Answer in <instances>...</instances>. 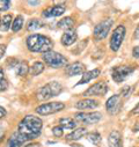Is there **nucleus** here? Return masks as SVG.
<instances>
[{
  "mask_svg": "<svg viewBox=\"0 0 139 147\" xmlns=\"http://www.w3.org/2000/svg\"><path fill=\"white\" fill-rule=\"evenodd\" d=\"M138 130H139V123H138V124L136 125V129H133V131H134V132H137Z\"/></svg>",
  "mask_w": 139,
  "mask_h": 147,
  "instance_id": "ea45409f",
  "label": "nucleus"
},
{
  "mask_svg": "<svg viewBox=\"0 0 139 147\" xmlns=\"http://www.w3.org/2000/svg\"><path fill=\"white\" fill-rule=\"evenodd\" d=\"M77 38H78V36H77V31L74 29L66 30L64 32V35L61 36V44L64 47H70L77 41Z\"/></svg>",
  "mask_w": 139,
  "mask_h": 147,
  "instance_id": "dca6fc26",
  "label": "nucleus"
},
{
  "mask_svg": "<svg viewBox=\"0 0 139 147\" xmlns=\"http://www.w3.org/2000/svg\"><path fill=\"white\" fill-rule=\"evenodd\" d=\"M5 51H6V47H5L4 44H0V59L3 58V56H4Z\"/></svg>",
  "mask_w": 139,
  "mask_h": 147,
  "instance_id": "473e14b6",
  "label": "nucleus"
},
{
  "mask_svg": "<svg viewBox=\"0 0 139 147\" xmlns=\"http://www.w3.org/2000/svg\"><path fill=\"white\" fill-rule=\"evenodd\" d=\"M12 22H13V19H12V15H11V14H6V15L1 16L0 29H1L3 31H7V30L12 27Z\"/></svg>",
  "mask_w": 139,
  "mask_h": 147,
  "instance_id": "393cba45",
  "label": "nucleus"
},
{
  "mask_svg": "<svg viewBox=\"0 0 139 147\" xmlns=\"http://www.w3.org/2000/svg\"><path fill=\"white\" fill-rule=\"evenodd\" d=\"M6 114H7V111L5 110V108L0 107V119H1V118H4V117L6 116Z\"/></svg>",
  "mask_w": 139,
  "mask_h": 147,
  "instance_id": "72a5a7b5",
  "label": "nucleus"
},
{
  "mask_svg": "<svg viewBox=\"0 0 139 147\" xmlns=\"http://www.w3.org/2000/svg\"><path fill=\"white\" fill-rule=\"evenodd\" d=\"M28 4H29L30 6H37V5L41 4V1H28Z\"/></svg>",
  "mask_w": 139,
  "mask_h": 147,
  "instance_id": "58836bf2",
  "label": "nucleus"
},
{
  "mask_svg": "<svg viewBox=\"0 0 139 147\" xmlns=\"http://www.w3.org/2000/svg\"><path fill=\"white\" fill-rule=\"evenodd\" d=\"M74 24H76V21H74V19L71 18V16L63 18V19L57 23L58 28H59V29H63V30H65V31H66V30H71V29H73Z\"/></svg>",
  "mask_w": 139,
  "mask_h": 147,
  "instance_id": "412c9836",
  "label": "nucleus"
},
{
  "mask_svg": "<svg viewBox=\"0 0 139 147\" xmlns=\"http://www.w3.org/2000/svg\"><path fill=\"white\" fill-rule=\"evenodd\" d=\"M0 23H1V16H0Z\"/></svg>",
  "mask_w": 139,
  "mask_h": 147,
  "instance_id": "a19ab883",
  "label": "nucleus"
},
{
  "mask_svg": "<svg viewBox=\"0 0 139 147\" xmlns=\"http://www.w3.org/2000/svg\"><path fill=\"white\" fill-rule=\"evenodd\" d=\"M18 127H19L18 129L19 133L24 136L28 140H32L41 134L43 129V122L41 118L36 116L28 115L19 123Z\"/></svg>",
  "mask_w": 139,
  "mask_h": 147,
  "instance_id": "f257e3e1",
  "label": "nucleus"
},
{
  "mask_svg": "<svg viewBox=\"0 0 139 147\" xmlns=\"http://www.w3.org/2000/svg\"><path fill=\"white\" fill-rule=\"evenodd\" d=\"M4 137H5V130L3 127H0V141L4 139Z\"/></svg>",
  "mask_w": 139,
  "mask_h": 147,
  "instance_id": "4c0bfd02",
  "label": "nucleus"
},
{
  "mask_svg": "<svg viewBox=\"0 0 139 147\" xmlns=\"http://www.w3.org/2000/svg\"><path fill=\"white\" fill-rule=\"evenodd\" d=\"M74 118L78 122L84 124H96L102 119V114L94 111V113H78L76 114Z\"/></svg>",
  "mask_w": 139,
  "mask_h": 147,
  "instance_id": "9d476101",
  "label": "nucleus"
},
{
  "mask_svg": "<svg viewBox=\"0 0 139 147\" xmlns=\"http://www.w3.org/2000/svg\"><path fill=\"white\" fill-rule=\"evenodd\" d=\"M27 48L30 52H48L52 49L53 42L45 35L41 34H32L29 35L26 41Z\"/></svg>",
  "mask_w": 139,
  "mask_h": 147,
  "instance_id": "f03ea898",
  "label": "nucleus"
},
{
  "mask_svg": "<svg viewBox=\"0 0 139 147\" xmlns=\"http://www.w3.org/2000/svg\"><path fill=\"white\" fill-rule=\"evenodd\" d=\"M26 141H28V139L22 136L21 133H19L18 131L14 132L9 139L7 140V144H6V147H21Z\"/></svg>",
  "mask_w": 139,
  "mask_h": 147,
  "instance_id": "4468645a",
  "label": "nucleus"
},
{
  "mask_svg": "<svg viewBox=\"0 0 139 147\" xmlns=\"http://www.w3.org/2000/svg\"><path fill=\"white\" fill-rule=\"evenodd\" d=\"M42 58H43L44 63L52 68H60V67H64L67 65V58L56 51H52V50L44 52Z\"/></svg>",
  "mask_w": 139,
  "mask_h": 147,
  "instance_id": "20e7f679",
  "label": "nucleus"
},
{
  "mask_svg": "<svg viewBox=\"0 0 139 147\" xmlns=\"http://www.w3.org/2000/svg\"><path fill=\"white\" fill-rule=\"evenodd\" d=\"M63 90V86L58 81H51L38 89L36 97L38 101H48L55 96H58Z\"/></svg>",
  "mask_w": 139,
  "mask_h": 147,
  "instance_id": "7ed1b4c3",
  "label": "nucleus"
},
{
  "mask_svg": "<svg viewBox=\"0 0 139 147\" xmlns=\"http://www.w3.org/2000/svg\"><path fill=\"white\" fill-rule=\"evenodd\" d=\"M125 35H126V28L123 24L117 26L111 35L110 41H109V47L113 52H117L119 50V48L125 38Z\"/></svg>",
  "mask_w": 139,
  "mask_h": 147,
  "instance_id": "39448f33",
  "label": "nucleus"
},
{
  "mask_svg": "<svg viewBox=\"0 0 139 147\" xmlns=\"http://www.w3.org/2000/svg\"><path fill=\"white\" fill-rule=\"evenodd\" d=\"M23 22H24V20H23V16L22 15H18L15 19H14V21L12 22V30L14 31V32H18V31H20L21 29H22V27H23Z\"/></svg>",
  "mask_w": 139,
  "mask_h": 147,
  "instance_id": "a878e982",
  "label": "nucleus"
},
{
  "mask_svg": "<svg viewBox=\"0 0 139 147\" xmlns=\"http://www.w3.org/2000/svg\"><path fill=\"white\" fill-rule=\"evenodd\" d=\"M132 114H134V115H138L139 114V103L134 107V109L132 110Z\"/></svg>",
  "mask_w": 139,
  "mask_h": 147,
  "instance_id": "f704fd0d",
  "label": "nucleus"
},
{
  "mask_svg": "<svg viewBox=\"0 0 139 147\" xmlns=\"http://www.w3.org/2000/svg\"><path fill=\"white\" fill-rule=\"evenodd\" d=\"M114 24L113 19H106L101 22H99L93 30V35H94V40L95 41H102L107 37V35L109 34L111 27Z\"/></svg>",
  "mask_w": 139,
  "mask_h": 147,
  "instance_id": "423d86ee",
  "label": "nucleus"
},
{
  "mask_svg": "<svg viewBox=\"0 0 139 147\" xmlns=\"http://www.w3.org/2000/svg\"><path fill=\"white\" fill-rule=\"evenodd\" d=\"M66 8L64 5H55L51 7H48L42 12V15L44 18H58L65 13Z\"/></svg>",
  "mask_w": 139,
  "mask_h": 147,
  "instance_id": "ddd939ff",
  "label": "nucleus"
},
{
  "mask_svg": "<svg viewBox=\"0 0 139 147\" xmlns=\"http://www.w3.org/2000/svg\"><path fill=\"white\" fill-rule=\"evenodd\" d=\"M108 145L109 147H123V140H122V134L119 131H111L109 137H108Z\"/></svg>",
  "mask_w": 139,
  "mask_h": 147,
  "instance_id": "f3484780",
  "label": "nucleus"
},
{
  "mask_svg": "<svg viewBox=\"0 0 139 147\" xmlns=\"http://www.w3.org/2000/svg\"><path fill=\"white\" fill-rule=\"evenodd\" d=\"M8 88V81L5 78L4 69L0 67V92H5Z\"/></svg>",
  "mask_w": 139,
  "mask_h": 147,
  "instance_id": "cd10ccee",
  "label": "nucleus"
},
{
  "mask_svg": "<svg viewBox=\"0 0 139 147\" xmlns=\"http://www.w3.org/2000/svg\"><path fill=\"white\" fill-rule=\"evenodd\" d=\"M8 66L12 68H15V73L19 77H26L29 72V66L27 61H18L16 59H14V64Z\"/></svg>",
  "mask_w": 139,
  "mask_h": 147,
  "instance_id": "2eb2a0df",
  "label": "nucleus"
},
{
  "mask_svg": "<svg viewBox=\"0 0 139 147\" xmlns=\"http://www.w3.org/2000/svg\"><path fill=\"white\" fill-rule=\"evenodd\" d=\"M43 27V23L41 20L38 19H32L29 21L28 26H27V29L28 31H34V30H37V29H41Z\"/></svg>",
  "mask_w": 139,
  "mask_h": 147,
  "instance_id": "bb28decb",
  "label": "nucleus"
},
{
  "mask_svg": "<svg viewBox=\"0 0 139 147\" xmlns=\"http://www.w3.org/2000/svg\"><path fill=\"white\" fill-rule=\"evenodd\" d=\"M64 109H65V104L63 102H49V103L38 105L35 109V111L41 116H47V115H52V114L59 113Z\"/></svg>",
  "mask_w": 139,
  "mask_h": 147,
  "instance_id": "6e6552de",
  "label": "nucleus"
},
{
  "mask_svg": "<svg viewBox=\"0 0 139 147\" xmlns=\"http://www.w3.org/2000/svg\"><path fill=\"white\" fill-rule=\"evenodd\" d=\"M133 71V67L129 65L116 66L111 69V78L116 84H122L123 81H125V79H128L129 76L132 74Z\"/></svg>",
  "mask_w": 139,
  "mask_h": 147,
  "instance_id": "0eeeda50",
  "label": "nucleus"
},
{
  "mask_svg": "<svg viewBox=\"0 0 139 147\" xmlns=\"http://www.w3.org/2000/svg\"><path fill=\"white\" fill-rule=\"evenodd\" d=\"M9 7H11L9 0H0V12H5L9 9Z\"/></svg>",
  "mask_w": 139,
  "mask_h": 147,
  "instance_id": "c756f323",
  "label": "nucleus"
},
{
  "mask_svg": "<svg viewBox=\"0 0 139 147\" xmlns=\"http://www.w3.org/2000/svg\"><path fill=\"white\" fill-rule=\"evenodd\" d=\"M86 133H87V130L85 127H78V129L73 130L71 133H68L65 137V139L67 141H76V140H79L80 138H82Z\"/></svg>",
  "mask_w": 139,
  "mask_h": 147,
  "instance_id": "aec40b11",
  "label": "nucleus"
},
{
  "mask_svg": "<svg viewBox=\"0 0 139 147\" xmlns=\"http://www.w3.org/2000/svg\"><path fill=\"white\" fill-rule=\"evenodd\" d=\"M43 71H44V63H42V61H35L32 64V66L29 68V73L34 77L40 76Z\"/></svg>",
  "mask_w": 139,
  "mask_h": 147,
  "instance_id": "5701e85b",
  "label": "nucleus"
},
{
  "mask_svg": "<svg viewBox=\"0 0 139 147\" xmlns=\"http://www.w3.org/2000/svg\"><path fill=\"white\" fill-rule=\"evenodd\" d=\"M132 56L136 58V59H139V45L134 47L132 49Z\"/></svg>",
  "mask_w": 139,
  "mask_h": 147,
  "instance_id": "2f4dec72",
  "label": "nucleus"
},
{
  "mask_svg": "<svg viewBox=\"0 0 139 147\" xmlns=\"http://www.w3.org/2000/svg\"><path fill=\"white\" fill-rule=\"evenodd\" d=\"M133 38H139V26L136 28V31H134V35H133Z\"/></svg>",
  "mask_w": 139,
  "mask_h": 147,
  "instance_id": "c9c22d12",
  "label": "nucleus"
},
{
  "mask_svg": "<svg viewBox=\"0 0 139 147\" xmlns=\"http://www.w3.org/2000/svg\"><path fill=\"white\" fill-rule=\"evenodd\" d=\"M59 124H60V126L63 127V130H64V129L73 130V129L77 127L76 121L72 119V118H68V117H63V118H60V119H59Z\"/></svg>",
  "mask_w": 139,
  "mask_h": 147,
  "instance_id": "4be33fe9",
  "label": "nucleus"
},
{
  "mask_svg": "<svg viewBox=\"0 0 139 147\" xmlns=\"http://www.w3.org/2000/svg\"><path fill=\"white\" fill-rule=\"evenodd\" d=\"M100 73H101V69H100V68H94V69H92V71L85 72L84 74H82V77H81V80H80L79 82H77L76 86H81V85H85V84L89 82L90 80L97 78V77L100 76Z\"/></svg>",
  "mask_w": 139,
  "mask_h": 147,
  "instance_id": "a211bd4d",
  "label": "nucleus"
},
{
  "mask_svg": "<svg viewBox=\"0 0 139 147\" xmlns=\"http://www.w3.org/2000/svg\"><path fill=\"white\" fill-rule=\"evenodd\" d=\"M41 145L38 144V142H34V144H28V145H26L24 147H40Z\"/></svg>",
  "mask_w": 139,
  "mask_h": 147,
  "instance_id": "e433bc0d",
  "label": "nucleus"
},
{
  "mask_svg": "<svg viewBox=\"0 0 139 147\" xmlns=\"http://www.w3.org/2000/svg\"><path fill=\"white\" fill-rule=\"evenodd\" d=\"M108 90H109V87L106 81H99L92 85L84 93V96H103L108 93Z\"/></svg>",
  "mask_w": 139,
  "mask_h": 147,
  "instance_id": "1a4fd4ad",
  "label": "nucleus"
},
{
  "mask_svg": "<svg viewBox=\"0 0 139 147\" xmlns=\"http://www.w3.org/2000/svg\"><path fill=\"white\" fill-rule=\"evenodd\" d=\"M132 89H133V87H132V86H125V87H123L119 96L125 97V98H126V97H129V96H130V94L132 93Z\"/></svg>",
  "mask_w": 139,
  "mask_h": 147,
  "instance_id": "c85d7f7f",
  "label": "nucleus"
},
{
  "mask_svg": "<svg viewBox=\"0 0 139 147\" xmlns=\"http://www.w3.org/2000/svg\"><path fill=\"white\" fill-rule=\"evenodd\" d=\"M52 133H53L55 137H61V136H63V127H61L60 125L55 126V127L52 129Z\"/></svg>",
  "mask_w": 139,
  "mask_h": 147,
  "instance_id": "7c9ffc66",
  "label": "nucleus"
},
{
  "mask_svg": "<svg viewBox=\"0 0 139 147\" xmlns=\"http://www.w3.org/2000/svg\"><path fill=\"white\" fill-rule=\"evenodd\" d=\"M86 72V66L80 63V61H76L70 65H66L65 67V74L67 77H76V76H82Z\"/></svg>",
  "mask_w": 139,
  "mask_h": 147,
  "instance_id": "f8f14e48",
  "label": "nucleus"
},
{
  "mask_svg": "<svg viewBox=\"0 0 139 147\" xmlns=\"http://www.w3.org/2000/svg\"><path fill=\"white\" fill-rule=\"evenodd\" d=\"M99 102L92 98H85L81 101H78L74 105L78 110H86V109H96L99 107Z\"/></svg>",
  "mask_w": 139,
  "mask_h": 147,
  "instance_id": "6ab92c4d",
  "label": "nucleus"
},
{
  "mask_svg": "<svg viewBox=\"0 0 139 147\" xmlns=\"http://www.w3.org/2000/svg\"><path fill=\"white\" fill-rule=\"evenodd\" d=\"M121 108H122V100L119 95H113L106 102V109L110 115L118 114L121 111Z\"/></svg>",
  "mask_w": 139,
  "mask_h": 147,
  "instance_id": "9b49d317",
  "label": "nucleus"
},
{
  "mask_svg": "<svg viewBox=\"0 0 139 147\" xmlns=\"http://www.w3.org/2000/svg\"><path fill=\"white\" fill-rule=\"evenodd\" d=\"M86 137H87V140H88L89 142H92L93 145H95V146H97V145L101 144L102 137H101L100 132H97V131L88 132V133H86Z\"/></svg>",
  "mask_w": 139,
  "mask_h": 147,
  "instance_id": "b1692460",
  "label": "nucleus"
}]
</instances>
